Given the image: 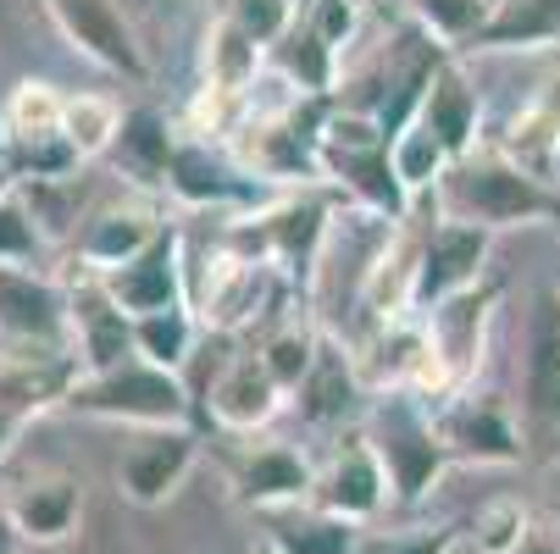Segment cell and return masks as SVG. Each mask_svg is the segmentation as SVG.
<instances>
[{
	"label": "cell",
	"mask_w": 560,
	"mask_h": 554,
	"mask_svg": "<svg viewBox=\"0 0 560 554\" xmlns=\"http://www.w3.org/2000/svg\"><path fill=\"white\" fill-rule=\"evenodd\" d=\"M67 416L117 422V427H200V405L184 372L155 366L144 355H128L122 366H106V372H84L78 388L67 393Z\"/></svg>",
	"instance_id": "1"
},
{
	"label": "cell",
	"mask_w": 560,
	"mask_h": 554,
	"mask_svg": "<svg viewBox=\"0 0 560 554\" xmlns=\"http://www.w3.org/2000/svg\"><path fill=\"white\" fill-rule=\"evenodd\" d=\"M444 216H466V222H483L489 233L505 227H533L560 216V189L538 173H527L522 162L494 144V150H471L466 162H455L444 173V184L433 189Z\"/></svg>",
	"instance_id": "2"
},
{
	"label": "cell",
	"mask_w": 560,
	"mask_h": 554,
	"mask_svg": "<svg viewBox=\"0 0 560 554\" xmlns=\"http://www.w3.org/2000/svg\"><path fill=\"white\" fill-rule=\"evenodd\" d=\"M361 427H366V438H372V449H377V460L388 471L394 510H417L433 494V483L455 465V455H450V444H444L428 400H417L411 388L377 393V400L366 405V422Z\"/></svg>",
	"instance_id": "3"
},
{
	"label": "cell",
	"mask_w": 560,
	"mask_h": 554,
	"mask_svg": "<svg viewBox=\"0 0 560 554\" xmlns=\"http://www.w3.org/2000/svg\"><path fill=\"white\" fill-rule=\"evenodd\" d=\"M283 272L261 256H245V250H233L228 239L211 250L206 272L189 267V305L200 316V328L217 333V339H233L238 328H250L261 322V310L267 299L278 294Z\"/></svg>",
	"instance_id": "4"
},
{
	"label": "cell",
	"mask_w": 560,
	"mask_h": 554,
	"mask_svg": "<svg viewBox=\"0 0 560 554\" xmlns=\"http://www.w3.org/2000/svg\"><path fill=\"white\" fill-rule=\"evenodd\" d=\"M211 444L222 449V471L228 488L245 510H283V505H311L316 488V465L283 444V438H256V433H211Z\"/></svg>",
	"instance_id": "5"
},
{
	"label": "cell",
	"mask_w": 560,
	"mask_h": 554,
	"mask_svg": "<svg viewBox=\"0 0 560 554\" xmlns=\"http://www.w3.org/2000/svg\"><path fill=\"white\" fill-rule=\"evenodd\" d=\"M162 195H173L189 211H233V216L272 200L267 184L238 162V155H228L222 144L195 139V133H178V150H173V167H167Z\"/></svg>",
	"instance_id": "6"
},
{
	"label": "cell",
	"mask_w": 560,
	"mask_h": 554,
	"mask_svg": "<svg viewBox=\"0 0 560 554\" xmlns=\"http://www.w3.org/2000/svg\"><path fill=\"white\" fill-rule=\"evenodd\" d=\"M162 200H155V189H139L128 184L122 195L101 200L84 211V222L72 227V261L90 267V272H117L122 261H133L144 245L162 239Z\"/></svg>",
	"instance_id": "7"
},
{
	"label": "cell",
	"mask_w": 560,
	"mask_h": 554,
	"mask_svg": "<svg viewBox=\"0 0 560 554\" xmlns=\"http://www.w3.org/2000/svg\"><path fill=\"white\" fill-rule=\"evenodd\" d=\"M200 449H206L200 427H133L117 460V494L139 510L167 505L200 465Z\"/></svg>",
	"instance_id": "8"
},
{
	"label": "cell",
	"mask_w": 560,
	"mask_h": 554,
	"mask_svg": "<svg viewBox=\"0 0 560 554\" xmlns=\"http://www.w3.org/2000/svg\"><path fill=\"white\" fill-rule=\"evenodd\" d=\"M283 405H289V388L267 372L261 350H233L206 382L200 422L206 433H267Z\"/></svg>",
	"instance_id": "9"
},
{
	"label": "cell",
	"mask_w": 560,
	"mask_h": 554,
	"mask_svg": "<svg viewBox=\"0 0 560 554\" xmlns=\"http://www.w3.org/2000/svg\"><path fill=\"white\" fill-rule=\"evenodd\" d=\"M0 344H45V350H72V310H67V283L0 261Z\"/></svg>",
	"instance_id": "10"
},
{
	"label": "cell",
	"mask_w": 560,
	"mask_h": 554,
	"mask_svg": "<svg viewBox=\"0 0 560 554\" xmlns=\"http://www.w3.org/2000/svg\"><path fill=\"white\" fill-rule=\"evenodd\" d=\"M311 505L316 510H334L355 527L377 521L388 505H394V488H388V471L366 438V427H355L350 438H339V449L316 465V488H311Z\"/></svg>",
	"instance_id": "11"
},
{
	"label": "cell",
	"mask_w": 560,
	"mask_h": 554,
	"mask_svg": "<svg viewBox=\"0 0 560 554\" xmlns=\"http://www.w3.org/2000/svg\"><path fill=\"white\" fill-rule=\"evenodd\" d=\"M45 12L78 56H90L95 67H106L117 78H133V84L150 78V56L117 0H45Z\"/></svg>",
	"instance_id": "12"
},
{
	"label": "cell",
	"mask_w": 560,
	"mask_h": 554,
	"mask_svg": "<svg viewBox=\"0 0 560 554\" xmlns=\"http://www.w3.org/2000/svg\"><path fill=\"white\" fill-rule=\"evenodd\" d=\"M494 305H500V278H483L450 299H439L428 316V339H433V355L444 361L455 393L471 388L477 366H483V344H489V322H494Z\"/></svg>",
	"instance_id": "13"
},
{
	"label": "cell",
	"mask_w": 560,
	"mask_h": 554,
	"mask_svg": "<svg viewBox=\"0 0 560 554\" xmlns=\"http://www.w3.org/2000/svg\"><path fill=\"white\" fill-rule=\"evenodd\" d=\"M84 377L78 350L45 344H0V411L39 422L45 411H67V393Z\"/></svg>",
	"instance_id": "14"
},
{
	"label": "cell",
	"mask_w": 560,
	"mask_h": 554,
	"mask_svg": "<svg viewBox=\"0 0 560 554\" xmlns=\"http://www.w3.org/2000/svg\"><path fill=\"white\" fill-rule=\"evenodd\" d=\"M494 250V233L483 222H466V216H439L422 233V267H417V310H433L439 299L483 283Z\"/></svg>",
	"instance_id": "15"
},
{
	"label": "cell",
	"mask_w": 560,
	"mask_h": 554,
	"mask_svg": "<svg viewBox=\"0 0 560 554\" xmlns=\"http://www.w3.org/2000/svg\"><path fill=\"white\" fill-rule=\"evenodd\" d=\"M67 283V310H72V350L84 361V372H106V366H122L133 350V316L117 305V294L106 288L101 272L78 267Z\"/></svg>",
	"instance_id": "16"
},
{
	"label": "cell",
	"mask_w": 560,
	"mask_h": 554,
	"mask_svg": "<svg viewBox=\"0 0 560 554\" xmlns=\"http://www.w3.org/2000/svg\"><path fill=\"white\" fill-rule=\"evenodd\" d=\"M450 455L466 465H522V433L511 422V411L489 393H450V400L428 405Z\"/></svg>",
	"instance_id": "17"
},
{
	"label": "cell",
	"mask_w": 560,
	"mask_h": 554,
	"mask_svg": "<svg viewBox=\"0 0 560 554\" xmlns=\"http://www.w3.org/2000/svg\"><path fill=\"white\" fill-rule=\"evenodd\" d=\"M366 377H361V361L355 350L339 339V333H323V350H316L311 372L300 377V388L289 393L294 411L305 427H345V422H366Z\"/></svg>",
	"instance_id": "18"
},
{
	"label": "cell",
	"mask_w": 560,
	"mask_h": 554,
	"mask_svg": "<svg viewBox=\"0 0 560 554\" xmlns=\"http://www.w3.org/2000/svg\"><path fill=\"white\" fill-rule=\"evenodd\" d=\"M106 288L117 294V305L128 316H150V310H173L189 305V267H184V233L167 222L162 239L144 245L133 261H122L117 272H101Z\"/></svg>",
	"instance_id": "19"
},
{
	"label": "cell",
	"mask_w": 560,
	"mask_h": 554,
	"mask_svg": "<svg viewBox=\"0 0 560 554\" xmlns=\"http://www.w3.org/2000/svg\"><path fill=\"white\" fill-rule=\"evenodd\" d=\"M7 510H12V521L28 543L56 549L78 532V521H84V483L67 478V471H39V478L18 483Z\"/></svg>",
	"instance_id": "20"
},
{
	"label": "cell",
	"mask_w": 560,
	"mask_h": 554,
	"mask_svg": "<svg viewBox=\"0 0 560 554\" xmlns=\"http://www.w3.org/2000/svg\"><path fill=\"white\" fill-rule=\"evenodd\" d=\"M422 122L439 133V144L450 150V162H466L471 150H483V101H477V84L466 78L460 56H444L433 84H428V101H422Z\"/></svg>",
	"instance_id": "21"
},
{
	"label": "cell",
	"mask_w": 560,
	"mask_h": 554,
	"mask_svg": "<svg viewBox=\"0 0 560 554\" xmlns=\"http://www.w3.org/2000/svg\"><path fill=\"white\" fill-rule=\"evenodd\" d=\"M500 150L511 162H522L527 173L549 178L555 184V150H560V67L549 78H538L533 95L511 111L505 133H500Z\"/></svg>",
	"instance_id": "22"
},
{
	"label": "cell",
	"mask_w": 560,
	"mask_h": 554,
	"mask_svg": "<svg viewBox=\"0 0 560 554\" xmlns=\"http://www.w3.org/2000/svg\"><path fill=\"white\" fill-rule=\"evenodd\" d=\"M522 388H527V416L533 422H560V288H544L533 299Z\"/></svg>",
	"instance_id": "23"
},
{
	"label": "cell",
	"mask_w": 560,
	"mask_h": 554,
	"mask_svg": "<svg viewBox=\"0 0 560 554\" xmlns=\"http://www.w3.org/2000/svg\"><path fill=\"white\" fill-rule=\"evenodd\" d=\"M173 150H178V133L173 122L155 111V106H133L122 117V133H117V167L128 184L139 189H162L167 184V167H173Z\"/></svg>",
	"instance_id": "24"
},
{
	"label": "cell",
	"mask_w": 560,
	"mask_h": 554,
	"mask_svg": "<svg viewBox=\"0 0 560 554\" xmlns=\"http://www.w3.org/2000/svg\"><path fill=\"white\" fill-rule=\"evenodd\" d=\"M267 538L283 554H361L366 527L316 505H283V510H267Z\"/></svg>",
	"instance_id": "25"
},
{
	"label": "cell",
	"mask_w": 560,
	"mask_h": 554,
	"mask_svg": "<svg viewBox=\"0 0 560 554\" xmlns=\"http://www.w3.org/2000/svg\"><path fill=\"white\" fill-rule=\"evenodd\" d=\"M267 61L289 78V84H294V95H311V101H328L334 90H339V50L323 39V34H316L300 12H294V23L283 28V39L267 50Z\"/></svg>",
	"instance_id": "26"
},
{
	"label": "cell",
	"mask_w": 560,
	"mask_h": 554,
	"mask_svg": "<svg viewBox=\"0 0 560 554\" xmlns=\"http://www.w3.org/2000/svg\"><path fill=\"white\" fill-rule=\"evenodd\" d=\"M471 50H560V0H500Z\"/></svg>",
	"instance_id": "27"
},
{
	"label": "cell",
	"mask_w": 560,
	"mask_h": 554,
	"mask_svg": "<svg viewBox=\"0 0 560 554\" xmlns=\"http://www.w3.org/2000/svg\"><path fill=\"white\" fill-rule=\"evenodd\" d=\"M267 61V45L250 39L233 17H222L211 34H206V90H222V95H250L256 90V72Z\"/></svg>",
	"instance_id": "28"
},
{
	"label": "cell",
	"mask_w": 560,
	"mask_h": 554,
	"mask_svg": "<svg viewBox=\"0 0 560 554\" xmlns=\"http://www.w3.org/2000/svg\"><path fill=\"white\" fill-rule=\"evenodd\" d=\"M399 7L411 12V23L422 34H433L455 56H466L477 39H483V28L500 17V0H399Z\"/></svg>",
	"instance_id": "29"
},
{
	"label": "cell",
	"mask_w": 560,
	"mask_h": 554,
	"mask_svg": "<svg viewBox=\"0 0 560 554\" xmlns=\"http://www.w3.org/2000/svg\"><path fill=\"white\" fill-rule=\"evenodd\" d=\"M206 328H200V316L195 305H173V310H150V316H133V350L155 366H173L184 372L189 355L200 350Z\"/></svg>",
	"instance_id": "30"
},
{
	"label": "cell",
	"mask_w": 560,
	"mask_h": 554,
	"mask_svg": "<svg viewBox=\"0 0 560 554\" xmlns=\"http://www.w3.org/2000/svg\"><path fill=\"white\" fill-rule=\"evenodd\" d=\"M122 106L101 90H78L67 95V111H61V133L72 139V150L84 155V162H101V155L117 150V133H122Z\"/></svg>",
	"instance_id": "31"
},
{
	"label": "cell",
	"mask_w": 560,
	"mask_h": 554,
	"mask_svg": "<svg viewBox=\"0 0 560 554\" xmlns=\"http://www.w3.org/2000/svg\"><path fill=\"white\" fill-rule=\"evenodd\" d=\"M323 322H316V316H283L278 328H267L261 333V361H267V372L294 393L300 388V377L311 372V361H316V350H323Z\"/></svg>",
	"instance_id": "32"
},
{
	"label": "cell",
	"mask_w": 560,
	"mask_h": 554,
	"mask_svg": "<svg viewBox=\"0 0 560 554\" xmlns=\"http://www.w3.org/2000/svg\"><path fill=\"white\" fill-rule=\"evenodd\" d=\"M388 155H394V173H399V184L411 189V200L433 195V189L444 184V173L455 167V162H450V150L439 144V133H433L422 117H417L411 128H399V133H394Z\"/></svg>",
	"instance_id": "33"
},
{
	"label": "cell",
	"mask_w": 560,
	"mask_h": 554,
	"mask_svg": "<svg viewBox=\"0 0 560 554\" xmlns=\"http://www.w3.org/2000/svg\"><path fill=\"white\" fill-rule=\"evenodd\" d=\"M533 532V510L516 494H494L477 505V516L466 521V543L471 554H516L522 538Z\"/></svg>",
	"instance_id": "34"
},
{
	"label": "cell",
	"mask_w": 560,
	"mask_h": 554,
	"mask_svg": "<svg viewBox=\"0 0 560 554\" xmlns=\"http://www.w3.org/2000/svg\"><path fill=\"white\" fill-rule=\"evenodd\" d=\"M61 111H67V95L56 84H39V78H23V84L7 95L0 117H7V133L12 139H45V133H61Z\"/></svg>",
	"instance_id": "35"
},
{
	"label": "cell",
	"mask_w": 560,
	"mask_h": 554,
	"mask_svg": "<svg viewBox=\"0 0 560 554\" xmlns=\"http://www.w3.org/2000/svg\"><path fill=\"white\" fill-rule=\"evenodd\" d=\"M466 532L439 521V527H399V532H366V554H460Z\"/></svg>",
	"instance_id": "36"
},
{
	"label": "cell",
	"mask_w": 560,
	"mask_h": 554,
	"mask_svg": "<svg viewBox=\"0 0 560 554\" xmlns=\"http://www.w3.org/2000/svg\"><path fill=\"white\" fill-rule=\"evenodd\" d=\"M300 17L323 34L339 56L355 45V34H361V17H366V7L361 0H300Z\"/></svg>",
	"instance_id": "37"
},
{
	"label": "cell",
	"mask_w": 560,
	"mask_h": 554,
	"mask_svg": "<svg viewBox=\"0 0 560 554\" xmlns=\"http://www.w3.org/2000/svg\"><path fill=\"white\" fill-rule=\"evenodd\" d=\"M294 12H300V0H233V7H228V17L245 28L250 39H261L267 50L283 39V28L294 23Z\"/></svg>",
	"instance_id": "38"
},
{
	"label": "cell",
	"mask_w": 560,
	"mask_h": 554,
	"mask_svg": "<svg viewBox=\"0 0 560 554\" xmlns=\"http://www.w3.org/2000/svg\"><path fill=\"white\" fill-rule=\"evenodd\" d=\"M34 256H39V222H34V211L18 195L0 200V261L28 267Z\"/></svg>",
	"instance_id": "39"
},
{
	"label": "cell",
	"mask_w": 560,
	"mask_h": 554,
	"mask_svg": "<svg viewBox=\"0 0 560 554\" xmlns=\"http://www.w3.org/2000/svg\"><path fill=\"white\" fill-rule=\"evenodd\" d=\"M516 554H560V532H549V527H533L527 538H522V549Z\"/></svg>",
	"instance_id": "40"
},
{
	"label": "cell",
	"mask_w": 560,
	"mask_h": 554,
	"mask_svg": "<svg viewBox=\"0 0 560 554\" xmlns=\"http://www.w3.org/2000/svg\"><path fill=\"white\" fill-rule=\"evenodd\" d=\"M23 532H18V521H12V510L7 505H0V554H23Z\"/></svg>",
	"instance_id": "41"
},
{
	"label": "cell",
	"mask_w": 560,
	"mask_h": 554,
	"mask_svg": "<svg viewBox=\"0 0 560 554\" xmlns=\"http://www.w3.org/2000/svg\"><path fill=\"white\" fill-rule=\"evenodd\" d=\"M23 427H28L23 416H12V411H0V460H7V455H12V444L23 438Z\"/></svg>",
	"instance_id": "42"
},
{
	"label": "cell",
	"mask_w": 560,
	"mask_h": 554,
	"mask_svg": "<svg viewBox=\"0 0 560 554\" xmlns=\"http://www.w3.org/2000/svg\"><path fill=\"white\" fill-rule=\"evenodd\" d=\"M18 189H23V184H18V167L7 162V155H0V200H12Z\"/></svg>",
	"instance_id": "43"
},
{
	"label": "cell",
	"mask_w": 560,
	"mask_h": 554,
	"mask_svg": "<svg viewBox=\"0 0 560 554\" xmlns=\"http://www.w3.org/2000/svg\"><path fill=\"white\" fill-rule=\"evenodd\" d=\"M245 554H283V549H278V543H272V538H267V532H261V538H256V543H250V549H245Z\"/></svg>",
	"instance_id": "44"
},
{
	"label": "cell",
	"mask_w": 560,
	"mask_h": 554,
	"mask_svg": "<svg viewBox=\"0 0 560 554\" xmlns=\"http://www.w3.org/2000/svg\"><path fill=\"white\" fill-rule=\"evenodd\" d=\"M555 184H560V150H555Z\"/></svg>",
	"instance_id": "45"
},
{
	"label": "cell",
	"mask_w": 560,
	"mask_h": 554,
	"mask_svg": "<svg viewBox=\"0 0 560 554\" xmlns=\"http://www.w3.org/2000/svg\"><path fill=\"white\" fill-rule=\"evenodd\" d=\"M361 7H383V0H361Z\"/></svg>",
	"instance_id": "46"
},
{
	"label": "cell",
	"mask_w": 560,
	"mask_h": 554,
	"mask_svg": "<svg viewBox=\"0 0 560 554\" xmlns=\"http://www.w3.org/2000/svg\"><path fill=\"white\" fill-rule=\"evenodd\" d=\"M555 532H560V510H555Z\"/></svg>",
	"instance_id": "47"
},
{
	"label": "cell",
	"mask_w": 560,
	"mask_h": 554,
	"mask_svg": "<svg viewBox=\"0 0 560 554\" xmlns=\"http://www.w3.org/2000/svg\"><path fill=\"white\" fill-rule=\"evenodd\" d=\"M361 554H366V549H361Z\"/></svg>",
	"instance_id": "48"
}]
</instances>
